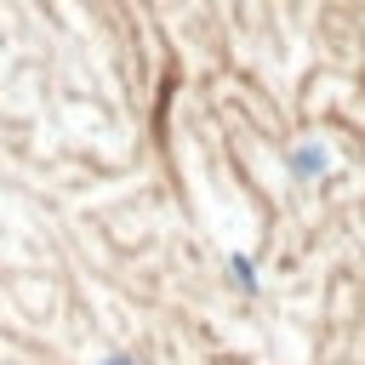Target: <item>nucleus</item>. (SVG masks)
I'll return each mask as SVG.
<instances>
[]
</instances>
